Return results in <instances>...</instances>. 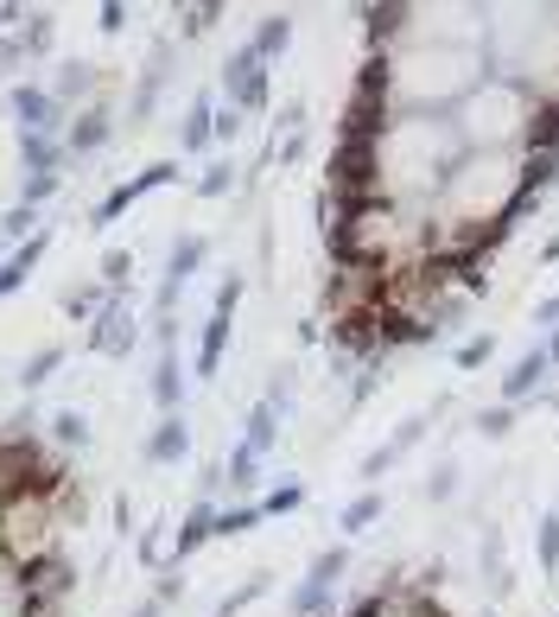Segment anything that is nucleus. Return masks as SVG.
I'll use <instances>...</instances> for the list:
<instances>
[{"label": "nucleus", "mask_w": 559, "mask_h": 617, "mask_svg": "<svg viewBox=\"0 0 559 617\" xmlns=\"http://www.w3.org/2000/svg\"><path fill=\"white\" fill-rule=\"evenodd\" d=\"M457 159H464V140L452 115H362L356 159L344 154V185L356 179V205L432 210Z\"/></svg>", "instance_id": "2"}, {"label": "nucleus", "mask_w": 559, "mask_h": 617, "mask_svg": "<svg viewBox=\"0 0 559 617\" xmlns=\"http://www.w3.org/2000/svg\"><path fill=\"white\" fill-rule=\"evenodd\" d=\"M489 77V52L394 39L369 64V115H452Z\"/></svg>", "instance_id": "3"}, {"label": "nucleus", "mask_w": 559, "mask_h": 617, "mask_svg": "<svg viewBox=\"0 0 559 617\" xmlns=\"http://www.w3.org/2000/svg\"><path fill=\"white\" fill-rule=\"evenodd\" d=\"M547 172V159L534 147H496V154H471L452 166L445 191L432 198V223H439V242H483L508 223V210L534 191V179Z\"/></svg>", "instance_id": "4"}, {"label": "nucleus", "mask_w": 559, "mask_h": 617, "mask_svg": "<svg viewBox=\"0 0 559 617\" xmlns=\"http://www.w3.org/2000/svg\"><path fill=\"white\" fill-rule=\"evenodd\" d=\"M540 122H547V103L534 96L528 83L515 77H489L452 108V128L471 154H496V147H534L540 140Z\"/></svg>", "instance_id": "5"}, {"label": "nucleus", "mask_w": 559, "mask_h": 617, "mask_svg": "<svg viewBox=\"0 0 559 617\" xmlns=\"http://www.w3.org/2000/svg\"><path fill=\"white\" fill-rule=\"evenodd\" d=\"M337 617H457V611L432 579H388V586L362 592L356 605H344Z\"/></svg>", "instance_id": "6"}, {"label": "nucleus", "mask_w": 559, "mask_h": 617, "mask_svg": "<svg viewBox=\"0 0 559 617\" xmlns=\"http://www.w3.org/2000/svg\"><path fill=\"white\" fill-rule=\"evenodd\" d=\"M83 490L39 439H0V617H64Z\"/></svg>", "instance_id": "1"}]
</instances>
